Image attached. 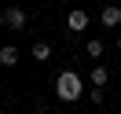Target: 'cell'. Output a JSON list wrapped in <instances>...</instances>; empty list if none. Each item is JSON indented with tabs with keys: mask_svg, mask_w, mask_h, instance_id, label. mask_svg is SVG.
<instances>
[{
	"mask_svg": "<svg viewBox=\"0 0 121 114\" xmlns=\"http://www.w3.org/2000/svg\"><path fill=\"white\" fill-rule=\"evenodd\" d=\"M81 74H77V70H62L59 77H55V96L62 99V103H77V99H81Z\"/></svg>",
	"mask_w": 121,
	"mask_h": 114,
	"instance_id": "6da1fadb",
	"label": "cell"
},
{
	"mask_svg": "<svg viewBox=\"0 0 121 114\" xmlns=\"http://www.w3.org/2000/svg\"><path fill=\"white\" fill-rule=\"evenodd\" d=\"M26 22H30V15H26L22 8H4V26H8V30H22Z\"/></svg>",
	"mask_w": 121,
	"mask_h": 114,
	"instance_id": "7a4b0ae2",
	"label": "cell"
},
{
	"mask_svg": "<svg viewBox=\"0 0 121 114\" xmlns=\"http://www.w3.org/2000/svg\"><path fill=\"white\" fill-rule=\"evenodd\" d=\"M99 22H103L106 30H114V26H121V8H117V4H106V8L99 11Z\"/></svg>",
	"mask_w": 121,
	"mask_h": 114,
	"instance_id": "3957f363",
	"label": "cell"
},
{
	"mask_svg": "<svg viewBox=\"0 0 121 114\" xmlns=\"http://www.w3.org/2000/svg\"><path fill=\"white\" fill-rule=\"evenodd\" d=\"M66 26H70L73 33L88 30V15H84V11H70V15H66Z\"/></svg>",
	"mask_w": 121,
	"mask_h": 114,
	"instance_id": "277c9868",
	"label": "cell"
},
{
	"mask_svg": "<svg viewBox=\"0 0 121 114\" xmlns=\"http://www.w3.org/2000/svg\"><path fill=\"white\" fill-rule=\"evenodd\" d=\"M88 81H92V88H106V81H110V70H106V66H92Z\"/></svg>",
	"mask_w": 121,
	"mask_h": 114,
	"instance_id": "5b68a950",
	"label": "cell"
},
{
	"mask_svg": "<svg viewBox=\"0 0 121 114\" xmlns=\"http://www.w3.org/2000/svg\"><path fill=\"white\" fill-rule=\"evenodd\" d=\"M15 63H18V48L15 44H4L0 48V66H15Z\"/></svg>",
	"mask_w": 121,
	"mask_h": 114,
	"instance_id": "8992f818",
	"label": "cell"
},
{
	"mask_svg": "<svg viewBox=\"0 0 121 114\" xmlns=\"http://www.w3.org/2000/svg\"><path fill=\"white\" fill-rule=\"evenodd\" d=\"M30 55H33V59H37V63H48V59H52V44H48V41H37Z\"/></svg>",
	"mask_w": 121,
	"mask_h": 114,
	"instance_id": "52a82bcc",
	"label": "cell"
},
{
	"mask_svg": "<svg viewBox=\"0 0 121 114\" xmlns=\"http://www.w3.org/2000/svg\"><path fill=\"white\" fill-rule=\"evenodd\" d=\"M84 52H88V59H99V55H103V41H88Z\"/></svg>",
	"mask_w": 121,
	"mask_h": 114,
	"instance_id": "ba28073f",
	"label": "cell"
},
{
	"mask_svg": "<svg viewBox=\"0 0 121 114\" xmlns=\"http://www.w3.org/2000/svg\"><path fill=\"white\" fill-rule=\"evenodd\" d=\"M117 52H121V33H117Z\"/></svg>",
	"mask_w": 121,
	"mask_h": 114,
	"instance_id": "9c48e42d",
	"label": "cell"
}]
</instances>
